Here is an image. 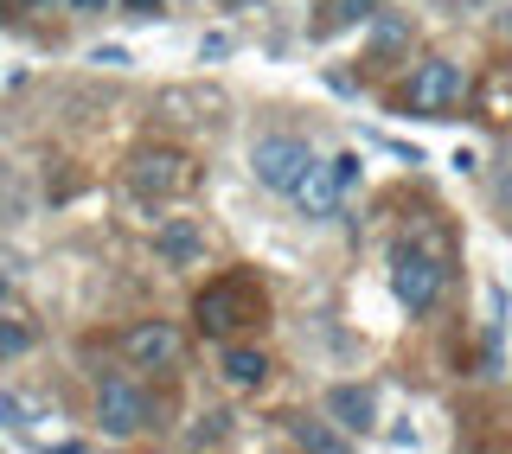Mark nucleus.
Wrapping results in <instances>:
<instances>
[{
  "label": "nucleus",
  "instance_id": "obj_1",
  "mask_svg": "<svg viewBox=\"0 0 512 454\" xmlns=\"http://www.w3.org/2000/svg\"><path fill=\"white\" fill-rule=\"evenodd\" d=\"M250 320H263V288L250 282V275H224L199 295V327L205 333H231V327H250Z\"/></svg>",
  "mask_w": 512,
  "mask_h": 454
},
{
  "label": "nucleus",
  "instance_id": "obj_2",
  "mask_svg": "<svg viewBox=\"0 0 512 454\" xmlns=\"http://www.w3.org/2000/svg\"><path fill=\"white\" fill-rule=\"evenodd\" d=\"M308 141H295V135H263L250 148V173H256V186H269V192H295V180L308 173Z\"/></svg>",
  "mask_w": 512,
  "mask_h": 454
},
{
  "label": "nucleus",
  "instance_id": "obj_3",
  "mask_svg": "<svg viewBox=\"0 0 512 454\" xmlns=\"http://www.w3.org/2000/svg\"><path fill=\"white\" fill-rule=\"evenodd\" d=\"M404 103L416 109V116H442V109H455L461 103V64H448V58L416 64L410 84H404Z\"/></svg>",
  "mask_w": 512,
  "mask_h": 454
},
{
  "label": "nucleus",
  "instance_id": "obj_4",
  "mask_svg": "<svg viewBox=\"0 0 512 454\" xmlns=\"http://www.w3.org/2000/svg\"><path fill=\"white\" fill-rule=\"evenodd\" d=\"M391 288H397V301L410 307V314H429L442 295V263L429 250H397V263H391Z\"/></svg>",
  "mask_w": 512,
  "mask_h": 454
},
{
  "label": "nucleus",
  "instance_id": "obj_5",
  "mask_svg": "<svg viewBox=\"0 0 512 454\" xmlns=\"http://www.w3.org/2000/svg\"><path fill=\"white\" fill-rule=\"evenodd\" d=\"M128 186L148 192V199H173V192L192 186V160L173 154V148H148V154H135V167H128Z\"/></svg>",
  "mask_w": 512,
  "mask_h": 454
},
{
  "label": "nucleus",
  "instance_id": "obj_6",
  "mask_svg": "<svg viewBox=\"0 0 512 454\" xmlns=\"http://www.w3.org/2000/svg\"><path fill=\"white\" fill-rule=\"evenodd\" d=\"M96 423H103L109 435H141V423H148V397H141L128 378H103L96 384Z\"/></svg>",
  "mask_w": 512,
  "mask_h": 454
},
{
  "label": "nucleus",
  "instance_id": "obj_7",
  "mask_svg": "<svg viewBox=\"0 0 512 454\" xmlns=\"http://www.w3.org/2000/svg\"><path fill=\"white\" fill-rule=\"evenodd\" d=\"M288 199L301 205V218H333V212H340V199H346L340 167H333V160H308V173L295 180V192H288Z\"/></svg>",
  "mask_w": 512,
  "mask_h": 454
},
{
  "label": "nucleus",
  "instance_id": "obj_8",
  "mask_svg": "<svg viewBox=\"0 0 512 454\" xmlns=\"http://www.w3.org/2000/svg\"><path fill=\"white\" fill-rule=\"evenodd\" d=\"M122 352H128V365L160 371V365L180 359V333H173L167 320H141V327H128V333H122Z\"/></svg>",
  "mask_w": 512,
  "mask_h": 454
},
{
  "label": "nucleus",
  "instance_id": "obj_9",
  "mask_svg": "<svg viewBox=\"0 0 512 454\" xmlns=\"http://www.w3.org/2000/svg\"><path fill=\"white\" fill-rule=\"evenodd\" d=\"M327 416L346 435H365V429L378 423V397L365 391V384H333V391H327Z\"/></svg>",
  "mask_w": 512,
  "mask_h": 454
},
{
  "label": "nucleus",
  "instance_id": "obj_10",
  "mask_svg": "<svg viewBox=\"0 0 512 454\" xmlns=\"http://www.w3.org/2000/svg\"><path fill=\"white\" fill-rule=\"evenodd\" d=\"M154 250H160V263H173V269H186V263H199V250H205V237H199V224H186V218H173V224H160V237H154Z\"/></svg>",
  "mask_w": 512,
  "mask_h": 454
},
{
  "label": "nucleus",
  "instance_id": "obj_11",
  "mask_svg": "<svg viewBox=\"0 0 512 454\" xmlns=\"http://www.w3.org/2000/svg\"><path fill=\"white\" fill-rule=\"evenodd\" d=\"M224 378H231L237 391H256V384L269 378V359H263V352H250V346H231V352H224Z\"/></svg>",
  "mask_w": 512,
  "mask_h": 454
},
{
  "label": "nucleus",
  "instance_id": "obj_12",
  "mask_svg": "<svg viewBox=\"0 0 512 454\" xmlns=\"http://www.w3.org/2000/svg\"><path fill=\"white\" fill-rule=\"evenodd\" d=\"M372 13H378V0H327L320 7V32H346V26L372 20Z\"/></svg>",
  "mask_w": 512,
  "mask_h": 454
},
{
  "label": "nucleus",
  "instance_id": "obj_13",
  "mask_svg": "<svg viewBox=\"0 0 512 454\" xmlns=\"http://www.w3.org/2000/svg\"><path fill=\"white\" fill-rule=\"evenodd\" d=\"M295 442H301V448H320V454H340V448H346V435H333V429H320V423H301V429H295Z\"/></svg>",
  "mask_w": 512,
  "mask_h": 454
},
{
  "label": "nucleus",
  "instance_id": "obj_14",
  "mask_svg": "<svg viewBox=\"0 0 512 454\" xmlns=\"http://www.w3.org/2000/svg\"><path fill=\"white\" fill-rule=\"evenodd\" d=\"M26 346H32V327H20V320H0V359H20Z\"/></svg>",
  "mask_w": 512,
  "mask_h": 454
},
{
  "label": "nucleus",
  "instance_id": "obj_15",
  "mask_svg": "<svg viewBox=\"0 0 512 454\" xmlns=\"http://www.w3.org/2000/svg\"><path fill=\"white\" fill-rule=\"evenodd\" d=\"M7 7L20 13V20H45V13H52V7H64V0H7Z\"/></svg>",
  "mask_w": 512,
  "mask_h": 454
},
{
  "label": "nucleus",
  "instance_id": "obj_16",
  "mask_svg": "<svg viewBox=\"0 0 512 454\" xmlns=\"http://www.w3.org/2000/svg\"><path fill=\"white\" fill-rule=\"evenodd\" d=\"M0 416H7L13 429H26V410H20V403H13V397H0Z\"/></svg>",
  "mask_w": 512,
  "mask_h": 454
},
{
  "label": "nucleus",
  "instance_id": "obj_17",
  "mask_svg": "<svg viewBox=\"0 0 512 454\" xmlns=\"http://www.w3.org/2000/svg\"><path fill=\"white\" fill-rule=\"evenodd\" d=\"M71 7H77V13H103L109 0H71Z\"/></svg>",
  "mask_w": 512,
  "mask_h": 454
},
{
  "label": "nucleus",
  "instance_id": "obj_18",
  "mask_svg": "<svg viewBox=\"0 0 512 454\" xmlns=\"http://www.w3.org/2000/svg\"><path fill=\"white\" fill-rule=\"evenodd\" d=\"M128 13H160V0H128Z\"/></svg>",
  "mask_w": 512,
  "mask_h": 454
},
{
  "label": "nucleus",
  "instance_id": "obj_19",
  "mask_svg": "<svg viewBox=\"0 0 512 454\" xmlns=\"http://www.w3.org/2000/svg\"><path fill=\"white\" fill-rule=\"evenodd\" d=\"M218 7H244V0H218Z\"/></svg>",
  "mask_w": 512,
  "mask_h": 454
},
{
  "label": "nucleus",
  "instance_id": "obj_20",
  "mask_svg": "<svg viewBox=\"0 0 512 454\" xmlns=\"http://www.w3.org/2000/svg\"><path fill=\"white\" fill-rule=\"evenodd\" d=\"M0 301H7V282H0Z\"/></svg>",
  "mask_w": 512,
  "mask_h": 454
},
{
  "label": "nucleus",
  "instance_id": "obj_21",
  "mask_svg": "<svg viewBox=\"0 0 512 454\" xmlns=\"http://www.w3.org/2000/svg\"><path fill=\"white\" fill-rule=\"evenodd\" d=\"M506 32H512V13H506Z\"/></svg>",
  "mask_w": 512,
  "mask_h": 454
}]
</instances>
